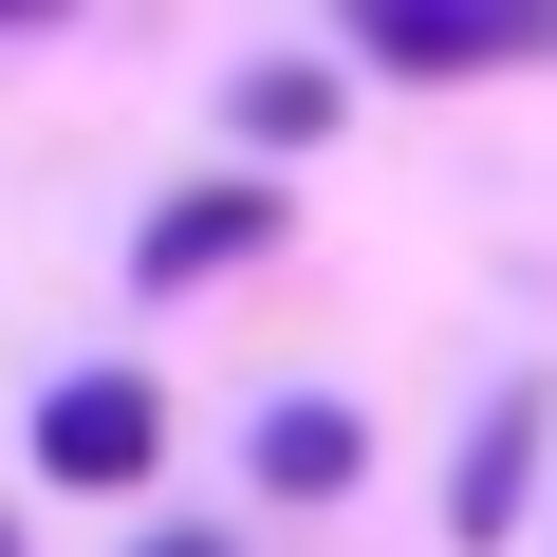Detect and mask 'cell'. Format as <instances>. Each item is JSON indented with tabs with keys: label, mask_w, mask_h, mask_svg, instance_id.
Listing matches in <instances>:
<instances>
[{
	"label": "cell",
	"mask_w": 557,
	"mask_h": 557,
	"mask_svg": "<svg viewBox=\"0 0 557 557\" xmlns=\"http://www.w3.org/2000/svg\"><path fill=\"white\" fill-rule=\"evenodd\" d=\"M149 446H168L149 372H75V391H38V465H57V483H149Z\"/></svg>",
	"instance_id": "1"
},
{
	"label": "cell",
	"mask_w": 557,
	"mask_h": 557,
	"mask_svg": "<svg viewBox=\"0 0 557 557\" xmlns=\"http://www.w3.org/2000/svg\"><path fill=\"white\" fill-rule=\"evenodd\" d=\"M260 242H278V186H186V205H149L131 278H149V298H186V278H223V260H260Z\"/></svg>",
	"instance_id": "2"
},
{
	"label": "cell",
	"mask_w": 557,
	"mask_h": 557,
	"mask_svg": "<svg viewBox=\"0 0 557 557\" xmlns=\"http://www.w3.org/2000/svg\"><path fill=\"white\" fill-rule=\"evenodd\" d=\"M520 483H539V391H502V409L465 428V465H446V539H465V557H502Z\"/></svg>",
	"instance_id": "3"
},
{
	"label": "cell",
	"mask_w": 557,
	"mask_h": 557,
	"mask_svg": "<svg viewBox=\"0 0 557 557\" xmlns=\"http://www.w3.org/2000/svg\"><path fill=\"white\" fill-rule=\"evenodd\" d=\"M372 57H391V75H483V57H539V0H483V20H465V0H391V20H372Z\"/></svg>",
	"instance_id": "4"
},
{
	"label": "cell",
	"mask_w": 557,
	"mask_h": 557,
	"mask_svg": "<svg viewBox=\"0 0 557 557\" xmlns=\"http://www.w3.org/2000/svg\"><path fill=\"white\" fill-rule=\"evenodd\" d=\"M354 465H372V428H354V409H260V483H278V502H335Z\"/></svg>",
	"instance_id": "5"
},
{
	"label": "cell",
	"mask_w": 557,
	"mask_h": 557,
	"mask_svg": "<svg viewBox=\"0 0 557 557\" xmlns=\"http://www.w3.org/2000/svg\"><path fill=\"white\" fill-rule=\"evenodd\" d=\"M242 131H260V149H317V131H335V75H298V57L242 75Z\"/></svg>",
	"instance_id": "6"
},
{
	"label": "cell",
	"mask_w": 557,
	"mask_h": 557,
	"mask_svg": "<svg viewBox=\"0 0 557 557\" xmlns=\"http://www.w3.org/2000/svg\"><path fill=\"white\" fill-rule=\"evenodd\" d=\"M149 557H223V539H149Z\"/></svg>",
	"instance_id": "7"
},
{
	"label": "cell",
	"mask_w": 557,
	"mask_h": 557,
	"mask_svg": "<svg viewBox=\"0 0 557 557\" xmlns=\"http://www.w3.org/2000/svg\"><path fill=\"white\" fill-rule=\"evenodd\" d=\"M0 557H20V539H0Z\"/></svg>",
	"instance_id": "8"
}]
</instances>
